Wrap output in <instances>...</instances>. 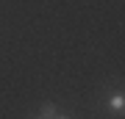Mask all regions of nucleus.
I'll return each mask as SVG.
<instances>
[{
  "mask_svg": "<svg viewBox=\"0 0 125 119\" xmlns=\"http://www.w3.org/2000/svg\"><path fill=\"white\" fill-rule=\"evenodd\" d=\"M108 111H111L114 116H122V111H125V97H122V92H114L111 97H108Z\"/></svg>",
  "mask_w": 125,
  "mask_h": 119,
  "instance_id": "1",
  "label": "nucleus"
},
{
  "mask_svg": "<svg viewBox=\"0 0 125 119\" xmlns=\"http://www.w3.org/2000/svg\"><path fill=\"white\" fill-rule=\"evenodd\" d=\"M56 114H58V111H56V105H53V102H42V114H39L42 119H53Z\"/></svg>",
  "mask_w": 125,
  "mask_h": 119,
  "instance_id": "2",
  "label": "nucleus"
},
{
  "mask_svg": "<svg viewBox=\"0 0 125 119\" xmlns=\"http://www.w3.org/2000/svg\"><path fill=\"white\" fill-rule=\"evenodd\" d=\"M53 119H70V116H64V114H56V116H53Z\"/></svg>",
  "mask_w": 125,
  "mask_h": 119,
  "instance_id": "3",
  "label": "nucleus"
},
{
  "mask_svg": "<svg viewBox=\"0 0 125 119\" xmlns=\"http://www.w3.org/2000/svg\"><path fill=\"white\" fill-rule=\"evenodd\" d=\"M36 119H42V116H36Z\"/></svg>",
  "mask_w": 125,
  "mask_h": 119,
  "instance_id": "4",
  "label": "nucleus"
}]
</instances>
